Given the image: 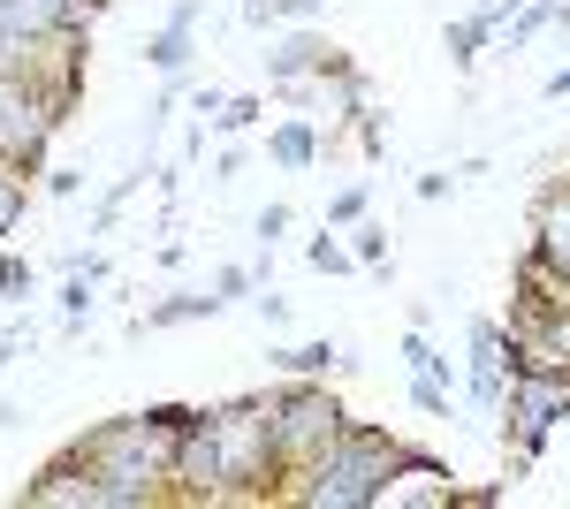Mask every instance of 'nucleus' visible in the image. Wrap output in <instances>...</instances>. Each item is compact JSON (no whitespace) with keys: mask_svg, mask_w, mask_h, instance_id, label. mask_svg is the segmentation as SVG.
<instances>
[{"mask_svg":"<svg viewBox=\"0 0 570 509\" xmlns=\"http://www.w3.org/2000/svg\"><path fill=\"white\" fill-rule=\"evenodd\" d=\"M91 290H99V282H91L85 266H69V282H61V327H69V335L85 327V320H91V304H99Z\"/></svg>","mask_w":570,"mask_h":509,"instance_id":"18","label":"nucleus"},{"mask_svg":"<svg viewBox=\"0 0 570 509\" xmlns=\"http://www.w3.org/2000/svg\"><path fill=\"white\" fill-rule=\"evenodd\" d=\"M305 258H312V274H351L357 258H351V244H335V228H320L305 244Z\"/></svg>","mask_w":570,"mask_h":509,"instance_id":"21","label":"nucleus"},{"mask_svg":"<svg viewBox=\"0 0 570 509\" xmlns=\"http://www.w3.org/2000/svg\"><path fill=\"white\" fill-rule=\"evenodd\" d=\"M320 53H327V39L297 23L289 39L266 46V85H282V91H289V85H312V77H320Z\"/></svg>","mask_w":570,"mask_h":509,"instance_id":"10","label":"nucleus"},{"mask_svg":"<svg viewBox=\"0 0 570 509\" xmlns=\"http://www.w3.org/2000/svg\"><path fill=\"white\" fill-rule=\"evenodd\" d=\"M266 160H274V168H289V175H305L312 160H320V123H312V115L274 123V129H266Z\"/></svg>","mask_w":570,"mask_h":509,"instance_id":"12","label":"nucleus"},{"mask_svg":"<svg viewBox=\"0 0 570 509\" xmlns=\"http://www.w3.org/2000/svg\"><path fill=\"white\" fill-rule=\"evenodd\" d=\"M31 290H39V274H31V258L0 252V304H23Z\"/></svg>","mask_w":570,"mask_h":509,"instance_id":"23","label":"nucleus"},{"mask_svg":"<svg viewBox=\"0 0 570 509\" xmlns=\"http://www.w3.org/2000/svg\"><path fill=\"white\" fill-rule=\"evenodd\" d=\"M518 8H525V0H472V16H487V23H494V39L510 31V16H518Z\"/></svg>","mask_w":570,"mask_h":509,"instance_id":"29","label":"nucleus"},{"mask_svg":"<svg viewBox=\"0 0 570 509\" xmlns=\"http://www.w3.org/2000/svg\"><path fill=\"white\" fill-rule=\"evenodd\" d=\"M198 16H206L198 0H176V8H168V23L145 39V61H153L160 77H190V61H198Z\"/></svg>","mask_w":570,"mask_h":509,"instance_id":"9","label":"nucleus"},{"mask_svg":"<svg viewBox=\"0 0 570 509\" xmlns=\"http://www.w3.org/2000/svg\"><path fill=\"white\" fill-rule=\"evenodd\" d=\"M274 8V23H312L320 16V0H266Z\"/></svg>","mask_w":570,"mask_h":509,"instance_id":"30","label":"nucleus"},{"mask_svg":"<svg viewBox=\"0 0 570 509\" xmlns=\"http://www.w3.org/2000/svg\"><path fill=\"white\" fill-rule=\"evenodd\" d=\"M449 403H456V388H449V381H434V373H411V411L449 419Z\"/></svg>","mask_w":570,"mask_h":509,"instance_id":"22","label":"nucleus"},{"mask_svg":"<svg viewBox=\"0 0 570 509\" xmlns=\"http://www.w3.org/2000/svg\"><path fill=\"white\" fill-rule=\"evenodd\" d=\"M252 290H259V266H220V274H214V297H220V304L252 297Z\"/></svg>","mask_w":570,"mask_h":509,"instance_id":"25","label":"nucleus"},{"mask_svg":"<svg viewBox=\"0 0 570 509\" xmlns=\"http://www.w3.org/2000/svg\"><path fill=\"white\" fill-rule=\"evenodd\" d=\"M525 258H532V266H548L556 282H570V175L540 190V206H532V244H525Z\"/></svg>","mask_w":570,"mask_h":509,"instance_id":"8","label":"nucleus"},{"mask_svg":"<svg viewBox=\"0 0 570 509\" xmlns=\"http://www.w3.org/2000/svg\"><path fill=\"white\" fill-rule=\"evenodd\" d=\"M214 441H220V464H228V502H282V464H274V441H266V395L220 403Z\"/></svg>","mask_w":570,"mask_h":509,"instance_id":"3","label":"nucleus"},{"mask_svg":"<svg viewBox=\"0 0 570 509\" xmlns=\"http://www.w3.org/2000/svg\"><path fill=\"white\" fill-rule=\"evenodd\" d=\"M252 236H259L266 252H274V244L289 236V206H282V198H274V206H259V221H252Z\"/></svg>","mask_w":570,"mask_h":509,"instance_id":"26","label":"nucleus"},{"mask_svg":"<svg viewBox=\"0 0 570 509\" xmlns=\"http://www.w3.org/2000/svg\"><path fill=\"white\" fill-rule=\"evenodd\" d=\"M540 91H548V99H570V61H563V69H556V77H548Z\"/></svg>","mask_w":570,"mask_h":509,"instance_id":"36","label":"nucleus"},{"mask_svg":"<svg viewBox=\"0 0 570 509\" xmlns=\"http://www.w3.org/2000/svg\"><path fill=\"white\" fill-rule=\"evenodd\" d=\"M357 145H365V160H381V153H389V123H381V115H373V107H365V115H357Z\"/></svg>","mask_w":570,"mask_h":509,"instance_id":"27","label":"nucleus"},{"mask_svg":"<svg viewBox=\"0 0 570 509\" xmlns=\"http://www.w3.org/2000/svg\"><path fill=\"white\" fill-rule=\"evenodd\" d=\"M502 419H510V449H518V464H532V457L548 449V433L570 419V373H510Z\"/></svg>","mask_w":570,"mask_h":509,"instance_id":"5","label":"nucleus"},{"mask_svg":"<svg viewBox=\"0 0 570 509\" xmlns=\"http://www.w3.org/2000/svg\"><path fill=\"white\" fill-rule=\"evenodd\" d=\"M61 123H69V115H61L31 77H0V160H16V168L39 175L46 160H53Z\"/></svg>","mask_w":570,"mask_h":509,"instance_id":"4","label":"nucleus"},{"mask_svg":"<svg viewBox=\"0 0 570 509\" xmlns=\"http://www.w3.org/2000/svg\"><path fill=\"white\" fill-rule=\"evenodd\" d=\"M259 115H266V99H259V91H236V99H228V107L214 115V129H220V137H244V129L259 123Z\"/></svg>","mask_w":570,"mask_h":509,"instance_id":"20","label":"nucleus"},{"mask_svg":"<svg viewBox=\"0 0 570 509\" xmlns=\"http://www.w3.org/2000/svg\"><path fill=\"white\" fill-rule=\"evenodd\" d=\"M266 358H274L289 381H327V373H351L357 365V358H343L335 342H289V350H266Z\"/></svg>","mask_w":570,"mask_h":509,"instance_id":"13","label":"nucleus"},{"mask_svg":"<svg viewBox=\"0 0 570 509\" xmlns=\"http://www.w3.org/2000/svg\"><path fill=\"white\" fill-rule=\"evenodd\" d=\"M252 304H259L266 327H289V297H274V290H266V297H252Z\"/></svg>","mask_w":570,"mask_h":509,"instance_id":"32","label":"nucleus"},{"mask_svg":"<svg viewBox=\"0 0 570 509\" xmlns=\"http://www.w3.org/2000/svg\"><path fill=\"white\" fill-rule=\"evenodd\" d=\"M46 198H77V190H85V175H77V168H53V160H46Z\"/></svg>","mask_w":570,"mask_h":509,"instance_id":"28","label":"nucleus"},{"mask_svg":"<svg viewBox=\"0 0 570 509\" xmlns=\"http://www.w3.org/2000/svg\"><path fill=\"white\" fill-rule=\"evenodd\" d=\"M365 206H373V190H365V183H343V190L327 198V228H351V221H365Z\"/></svg>","mask_w":570,"mask_h":509,"instance_id":"24","label":"nucleus"},{"mask_svg":"<svg viewBox=\"0 0 570 509\" xmlns=\"http://www.w3.org/2000/svg\"><path fill=\"white\" fill-rule=\"evenodd\" d=\"M220 312V297L214 290H183V297H168V304H153L137 327H183V320H214Z\"/></svg>","mask_w":570,"mask_h":509,"instance_id":"16","label":"nucleus"},{"mask_svg":"<svg viewBox=\"0 0 570 509\" xmlns=\"http://www.w3.org/2000/svg\"><path fill=\"white\" fill-rule=\"evenodd\" d=\"M494 502H502V487H456L449 509H494Z\"/></svg>","mask_w":570,"mask_h":509,"instance_id":"31","label":"nucleus"},{"mask_svg":"<svg viewBox=\"0 0 570 509\" xmlns=\"http://www.w3.org/2000/svg\"><path fill=\"white\" fill-rule=\"evenodd\" d=\"M395 464H403V441H395L389 425H343L305 471H289V487H282V502L297 509H381L395 487Z\"/></svg>","mask_w":570,"mask_h":509,"instance_id":"1","label":"nucleus"},{"mask_svg":"<svg viewBox=\"0 0 570 509\" xmlns=\"http://www.w3.org/2000/svg\"><path fill=\"white\" fill-rule=\"evenodd\" d=\"M16 350H23V327H0V373L16 365Z\"/></svg>","mask_w":570,"mask_h":509,"instance_id":"35","label":"nucleus"},{"mask_svg":"<svg viewBox=\"0 0 570 509\" xmlns=\"http://www.w3.org/2000/svg\"><path fill=\"white\" fill-rule=\"evenodd\" d=\"M244 8H259V0H244Z\"/></svg>","mask_w":570,"mask_h":509,"instance_id":"38","label":"nucleus"},{"mask_svg":"<svg viewBox=\"0 0 570 509\" xmlns=\"http://www.w3.org/2000/svg\"><path fill=\"white\" fill-rule=\"evenodd\" d=\"M168 495L183 509H220L228 502V464H220V441H214V411L176 433V464H168Z\"/></svg>","mask_w":570,"mask_h":509,"instance_id":"6","label":"nucleus"},{"mask_svg":"<svg viewBox=\"0 0 570 509\" xmlns=\"http://www.w3.org/2000/svg\"><path fill=\"white\" fill-rule=\"evenodd\" d=\"M389 502H434V509H449V502H456V487H449V464H441V457H419V449H403Z\"/></svg>","mask_w":570,"mask_h":509,"instance_id":"11","label":"nucleus"},{"mask_svg":"<svg viewBox=\"0 0 570 509\" xmlns=\"http://www.w3.org/2000/svg\"><path fill=\"white\" fill-rule=\"evenodd\" d=\"M449 183H456V175H441V168H434V175H419V198L434 206V198H449Z\"/></svg>","mask_w":570,"mask_h":509,"instance_id":"34","label":"nucleus"},{"mask_svg":"<svg viewBox=\"0 0 570 509\" xmlns=\"http://www.w3.org/2000/svg\"><path fill=\"white\" fill-rule=\"evenodd\" d=\"M351 258H357V266H373V274H389V228L351 221Z\"/></svg>","mask_w":570,"mask_h":509,"instance_id":"19","label":"nucleus"},{"mask_svg":"<svg viewBox=\"0 0 570 509\" xmlns=\"http://www.w3.org/2000/svg\"><path fill=\"white\" fill-rule=\"evenodd\" d=\"M31 206V168H16V160H0V244L16 236V221Z\"/></svg>","mask_w":570,"mask_h":509,"instance_id":"17","label":"nucleus"},{"mask_svg":"<svg viewBox=\"0 0 570 509\" xmlns=\"http://www.w3.org/2000/svg\"><path fill=\"white\" fill-rule=\"evenodd\" d=\"M351 425V411L327 395V381H289L266 395V441H274V464H282V487H289V471H305L335 433Z\"/></svg>","mask_w":570,"mask_h":509,"instance_id":"2","label":"nucleus"},{"mask_svg":"<svg viewBox=\"0 0 570 509\" xmlns=\"http://www.w3.org/2000/svg\"><path fill=\"white\" fill-rule=\"evenodd\" d=\"M220 107H228V91H214V85H206V91H198V99H190V115H198V123H214Z\"/></svg>","mask_w":570,"mask_h":509,"instance_id":"33","label":"nucleus"},{"mask_svg":"<svg viewBox=\"0 0 570 509\" xmlns=\"http://www.w3.org/2000/svg\"><path fill=\"white\" fill-rule=\"evenodd\" d=\"M8 425H16V403H0V433H8Z\"/></svg>","mask_w":570,"mask_h":509,"instance_id":"37","label":"nucleus"},{"mask_svg":"<svg viewBox=\"0 0 570 509\" xmlns=\"http://www.w3.org/2000/svg\"><path fill=\"white\" fill-rule=\"evenodd\" d=\"M441 46H449L456 69H480V53L494 46V23H487V16H456V23L441 31Z\"/></svg>","mask_w":570,"mask_h":509,"instance_id":"15","label":"nucleus"},{"mask_svg":"<svg viewBox=\"0 0 570 509\" xmlns=\"http://www.w3.org/2000/svg\"><path fill=\"white\" fill-rule=\"evenodd\" d=\"M502 395H510V342L502 320H472L464 327V403L480 419H502Z\"/></svg>","mask_w":570,"mask_h":509,"instance_id":"7","label":"nucleus"},{"mask_svg":"<svg viewBox=\"0 0 570 509\" xmlns=\"http://www.w3.org/2000/svg\"><path fill=\"white\" fill-rule=\"evenodd\" d=\"M556 23L570 31V0H525V8L510 16V31H502L494 46H502V53H518V46H532L540 31H556Z\"/></svg>","mask_w":570,"mask_h":509,"instance_id":"14","label":"nucleus"}]
</instances>
